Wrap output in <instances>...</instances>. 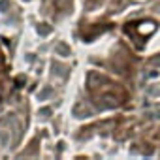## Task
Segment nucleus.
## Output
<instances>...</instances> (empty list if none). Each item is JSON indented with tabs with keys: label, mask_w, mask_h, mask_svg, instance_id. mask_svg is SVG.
Returning a JSON list of instances; mask_svg holds the SVG:
<instances>
[{
	"label": "nucleus",
	"mask_w": 160,
	"mask_h": 160,
	"mask_svg": "<svg viewBox=\"0 0 160 160\" xmlns=\"http://www.w3.org/2000/svg\"><path fill=\"white\" fill-rule=\"evenodd\" d=\"M55 51H57L58 55H62V57H68V55H70V47H68L66 43H62V42L55 45Z\"/></svg>",
	"instance_id": "obj_1"
},
{
	"label": "nucleus",
	"mask_w": 160,
	"mask_h": 160,
	"mask_svg": "<svg viewBox=\"0 0 160 160\" xmlns=\"http://www.w3.org/2000/svg\"><path fill=\"white\" fill-rule=\"evenodd\" d=\"M38 34H40V36H47V34H51V27H49L47 23L38 25Z\"/></svg>",
	"instance_id": "obj_2"
},
{
	"label": "nucleus",
	"mask_w": 160,
	"mask_h": 160,
	"mask_svg": "<svg viewBox=\"0 0 160 160\" xmlns=\"http://www.w3.org/2000/svg\"><path fill=\"white\" fill-rule=\"evenodd\" d=\"M49 94H51V89H49V87H45V89L38 94V98H40V100H43V98H45V96H49Z\"/></svg>",
	"instance_id": "obj_3"
},
{
	"label": "nucleus",
	"mask_w": 160,
	"mask_h": 160,
	"mask_svg": "<svg viewBox=\"0 0 160 160\" xmlns=\"http://www.w3.org/2000/svg\"><path fill=\"white\" fill-rule=\"evenodd\" d=\"M40 115H42V117H49V115H51V109H49V108H43V109H40Z\"/></svg>",
	"instance_id": "obj_4"
},
{
	"label": "nucleus",
	"mask_w": 160,
	"mask_h": 160,
	"mask_svg": "<svg viewBox=\"0 0 160 160\" xmlns=\"http://www.w3.org/2000/svg\"><path fill=\"white\" fill-rule=\"evenodd\" d=\"M100 2H102V0H89V4H87V6H89V8H94V6H98Z\"/></svg>",
	"instance_id": "obj_5"
},
{
	"label": "nucleus",
	"mask_w": 160,
	"mask_h": 160,
	"mask_svg": "<svg viewBox=\"0 0 160 160\" xmlns=\"http://www.w3.org/2000/svg\"><path fill=\"white\" fill-rule=\"evenodd\" d=\"M0 100H2V91H0Z\"/></svg>",
	"instance_id": "obj_6"
}]
</instances>
